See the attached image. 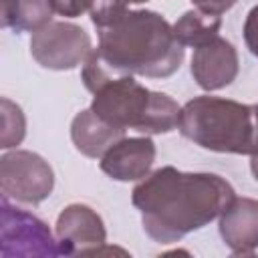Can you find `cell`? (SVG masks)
Returning a JSON list of instances; mask_svg holds the SVG:
<instances>
[{"instance_id":"obj_16","label":"cell","mask_w":258,"mask_h":258,"mask_svg":"<svg viewBox=\"0 0 258 258\" xmlns=\"http://www.w3.org/2000/svg\"><path fill=\"white\" fill-rule=\"evenodd\" d=\"M97 0H50L52 10L64 18H77L95 8Z\"/></svg>"},{"instance_id":"obj_3","label":"cell","mask_w":258,"mask_h":258,"mask_svg":"<svg viewBox=\"0 0 258 258\" xmlns=\"http://www.w3.org/2000/svg\"><path fill=\"white\" fill-rule=\"evenodd\" d=\"M81 79L93 93L91 109L107 123L145 135H161L177 127L181 107L169 95L149 91L133 75L115 77L95 48L83 62Z\"/></svg>"},{"instance_id":"obj_10","label":"cell","mask_w":258,"mask_h":258,"mask_svg":"<svg viewBox=\"0 0 258 258\" xmlns=\"http://www.w3.org/2000/svg\"><path fill=\"white\" fill-rule=\"evenodd\" d=\"M153 161H155L153 139H149V137H123L103 153L99 167L111 179L141 181L145 175H149Z\"/></svg>"},{"instance_id":"obj_6","label":"cell","mask_w":258,"mask_h":258,"mask_svg":"<svg viewBox=\"0 0 258 258\" xmlns=\"http://www.w3.org/2000/svg\"><path fill=\"white\" fill-rule=\"evenodd\" d=\"M0 187L8 200L36 206L52 194L54 173L48 161L34 151H6L0 157Z\"/></svg>"},{"instance_id":"obj_15","label":"cell","mask_w":258,"mask_h":258,"mask_svg":"<svg viewBox=\"0 0 258 258\" xmlns=\"http://www.w3.org/2000/svg\"><path fill=\"white\" fill-rule=\"evenodd\" d=\"M2 107V137H0V147L2 149H12L22 143L26 135V119L22 109L12 103L10 99L2 97L0 101Z\"/></svg>"},{"instance_id":"obj_5","label":"cell","mask_w":258,"mask_h":258,"mask_svg":"<svg viewBox=\"0 0 258 258\" xmlns=\"http://www.w3.org/2000/svg\"><path fill=\"white\" fill-rule=\"evenodd\" d=\"M0 250L4 258H52L60 256L56 236L34 214L20 210L2 196Z\"/></svg>"},{"instance_id":"obj_20","label":"cell","mask_w":258,"mask_h":258,"mask_svg":"<svg viewBox=\"0 0 258 258\" xmlns=\"http://www.w3.org/2000/svg\"><path fill=\"white\" fill-rule=\"evenodd\" d=\"M250 169H252V175L258 179V147L250 155Z\"/></svg>"},{"instance_id":"obj_19","label":"cell","mask_w":258,"mask_h":258,"mask_svg":"<svg viewBox=\"0 0 258 258\" xmlns=\"http://www.w3.org/2000/svg\"><path fill=\"white\" fill-rule=\"evenodd\" d=\"M143 2H147V0H97L95 8L91 10V16L113 10V8H127L129 4H143Z\"/></svg>"},{"instance_id":"obj_4","label":"cell","mask_w":258,"mask_h":258,"mask_svg":"<svg viewBox=\"0 0 258 258\" xmlns=\"http://www.w3.org/2000/svg\"><path fill=\"white\" fill-rule=\"evenodd\" d=\"M179 133L196 145L234 155H252L258 147V129L254 121V107L202 95L189 99L177 119Z\"/></svg>"},{"instance_id":"obj_13","label":"cell","mask_w":258,"mask_h":258,"mask_svg":"<svg viewBox=\"0 0 258 258\" xmlns=\"http://www.w3.org/2000/svg\"><path fill=\"white\" fill-rule=\"evenodd\" d=\"M52 12L50 0H0L2 28H12L16 32H36L50 22Z\"/></svg>"},{"instance_id":"obj_1","label":"cell","mask_w":258,"mask_h":258,"mask_svg":"<svg viewBox=\"0 0 258 258\" xmlns=\"http://www.w3.org/2000/svg\"><path fill=\"white\" fill-rule=\"evenodd\" d=\"M234 196L230 181L218 173L165 165L133 187L131 202L141 214L145 234L159 244H171L220 218Z\"/></svg>"},{"instance_id":"obj_12","label":"cell","mask_w":258,"mask_h":258,"mask_svg":"<svg viewBox=\"0 0 258 258\" xmlns=\"http://www.w3.org/2000/svg\"><path fill=\"white\" fill-rule=\"evenodd\" d=\"M125 137V129L115 127L101 119L93 109H85L75 115L71 123V139L79 153L85 157H103V153Z\"/></svg>"},{"instance_id":"obj_11","label":"cell","mask_w":258,"mask_h":258,"mask_svg":"<svg viewBox=\"0 0 258 258\" xmlns=\"http://www.w3.org/2000/svg\"><path fill=\"white\" fill-rule=\"evenodd\" d=\"M220 236L236 256L258 248V200L236 198L220 214Z\"/></svg>"},{"instance_id":"obj_9","label":"cell","mask_w":258,"mask_h":258,"mask_svg":"<svg viewBox=\"0 0 258 258\" xmlns=\"http://www.w3.org/2000/svg\"><path fill=\"white\" fill-rule=\"evenodd\" d=\"M189 69L198 87L204 91H218L236 81L240 60L234 44L222 36H216L194 50Z\"/></svg>"},{"instance_id":"obj_2","label":"cell","mask_w":258,"mask_h":258,"mask_svg":"<svg viewBox=\"0 0 258 258\" xmlns=\"http://www.w3.org/2000/svg\"><path fill=\"white\" fill-rule=\"evenodd\" d=\"M91 20L99 36L95 52L113 75L165 79L183 62L173 26L153 10L113 8Z\"/></svg>"},{"instance_id":"obj_21","label":"cell","mask_w":258,"mask_h":258,"mask_svg":"<svg viewBox=\"0 0 258 258\" xmlns=\"http://www.w3.org/2000/svg\"><path fill=\"white\" fill-rule=\"evenodd\" d=\"M254 121H256V129H258V103L254 105Z\"/></svg>"},{"instance_id":"obj_7","label":"cell","mask_w":258,"mask_h":258,"mask_svg":"<svg viewBox=\"0 0 258 258\" xmlns=\"http://www.w3.org/2000/svg\"><path fill=\"white\" fill-rule=\"evenodd\" d=\"M93 52L91 36L75 22L50 20L30 36L32 58L50 71H71Z\"/></svg>"},{"instance_id":"obj_14","label":"cell","mask_w":258,"mask_h":258,"mask_svg":"<svg viewBox=\"0 0 258 258\" xmlns=\"http://www.w3.org/2000/svg\"><path fill=\"white\" fill-rule=\"evenodd\" d=\"M220 28H222V16L208 14V12H202L198 8L183 12L177 18V22L173 24L175 38L183 46H194V48L216 38Z\"/></svg>"},{"instance_id":"obj_18","label":"cell","mask_w":258,"mask_h":258,"mask_svg":"<svg viewBox=\"0 0 258 258\" xmlns=\"http://www.w3.org/2000/svg\"><path fill=\"white\" fill-rule=\"evenodd\" d=\"M238 0H191V4L202 10V12H208V14H216V16H222L224 12H228Z\"/></svg>"},{"instance_id":"obj_8","label":"cell","mask_w":258,"mask_h":258,"mask_svg":"<svg viewBox=\"0 0 258 258\" xmlns=\"http://www.w3.org/2000/svg\"><path fill=\"white\" fill-rule=\"evenodd\" d=\"M54 236L60 256L99 254L107 242L103 218L87 204H69L56 218Z\"/></svg>"},{"instance_id":"obj_17","label":"cell","mask_w":258,"mask_h":258,"mask_svg":"<svg viewBox=\"0 0 258 258\" xmlns=\"http://www.w3.org/2000/svg\"><path fill=\"white\" fill-rule=\"evenodd\" d=\"M244 42L248 46V50L258 58V4L250 8V12L246 14L244 20Z\"/></svg>"}]
</instances>
